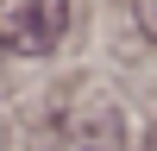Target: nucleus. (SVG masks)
<instances>
[{
	"label": "nucleus",
	"instance_id": "f257e3e1",
	"mask_svg": "<svg viewBox=\"0 0 157 151\" xmlns=\"http://www.w3.org/2000/svg\"><path fill=\"white\" fill-rule=\"evenodd\" d=\"M69 32V0H0V38L19 57H44Z\"/></svg>",
	"mask_w": 157,
	"mask_h": 151
},
{
	"label": "nucleus",
	"instance_id": "f03ea898",
	"mask_svg": "<svg viewBox=\"0 0 157 151\" xmlns=\"http://www.w3.org/2000/svg\"><path fill=\"white\" fill-rule=\"evenodd\" d=\"M132 19H138V32L157 44V0H132Z\"/></svg>",
	"mask_w": 157,
	"mask_h": 151
}]
</instances>
